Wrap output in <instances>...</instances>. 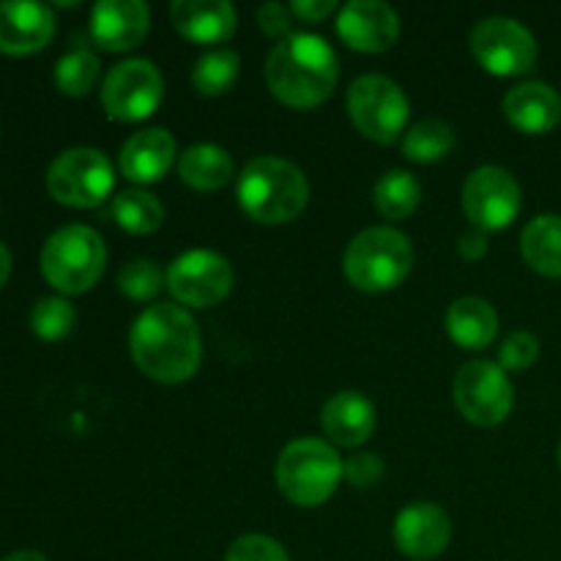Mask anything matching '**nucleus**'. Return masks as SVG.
Returning a JSON list of instances; mask_svg holds the SVG:
<instances>
[{
  "instance_id": "nucleus-1",
  "label": "nucleus",
  "mask_w": 561,
  "mask_h": 561,
  "mask_svg": "<svg viewBox=\"0 0 561 561\" xmlns=\"http://www.w3.org/2000/svg\"><path fill=\"white\" fill-rule=\"evenodd\" d=\"M135 365L159 383H184L201 367L203 343L195 318L184 307L153 305L129 334Z\"/></svg>"
},
{
  "instance_id": "nucleus-2",
  "label": "nucleus",
  "mask_w": 561,
  "mask_h": 561,
  "mask_svg": "<svg viewBox=\"0 0 561 561\" xmlns=\"http://www.w3.org/2000/svg\"><path fill=\"white\" fill-rule=\"evenodd\" d=\"M266 82L268 91L288 107H318L337 85V55L316 33H290L268 53Z\"/></svg>"
},
{
  "instance_id": "nucleus-3",
  "label": "nucleus",
  "mask_w": 561,
  "mask_h": 561,
  "mask_svg": "<svg viewBox=\"0 0 561 561\" xmlns=\"http://www.w3.org/2000/svg\"><path fill=\"white\" fill-rule=\"evenodd\" d=\"M247 217L263 225L294 222L310 201L307 175L294 162L279 157H257L241 170L236 186Z\"/></svg>"
},
{
  "instance_id": "nucleus-4",
  "label": "nucleus",
  "mask_w": 561,
  "mask_h": 561,
  "mask_svg": "<svg viewBox=\"0 0 561 561\" xmlns=\"http://www.w3.org/2000/svg\"><path fill=\"white\" fill-rule=\"evenodd\" d=\"M414 268V247L394 228H367L343 255V274L356 290L383 294L403 283Z\"/></svg>"
},
{
  "instance_id": "nucleus-5",
  "label": "nucleus",
  "mask_w": 561,
  "mask_h": 561,
  "mask_svg": "<svg viewBox=\"0 0 561 561\" xmlns=\"http://www.w3.org/2000/svg\"><path fill=\"white\" fill-rule=\"evenodd\" d=\"M337 449L321 438H296L277 458V485L296 507H321L343 480Z\"/></svg>"
},
{
  "instance_id": "nucleus-6",
  "label": "nucleus",
  "mask_w": 561,
  "mask_h": 561,
  "mask_svg": "<svg viewBox=\"0 0 561 561\" xmlns=\"http://www.w3.org/2000/svg\"><path fill=\"white\" fill-rule=\"evenodd\" d=\"M107 247L88 225H66L42 247V274L55 290L77 296L91 290L104 274Z\"/></svg>"
},
{
  "instance_id": "nucleus-7",
  "label": "nucleus",
  "mask_w": 561,
  "mask_h": 561,
  "mask_svg": "<svg viewBox=\"0 0 561 561\" xmlns=\"http://www.w3.org/2000/svg\"><path fill=\"white\" fill-rule=\"evenodd\" d=\"M348 118L362 137L389 146L409 124V99L403 88L383 75H365L348 88Z\"/></svg>"
},
{
  "instance_id": "nucleus-8",
  "label": "nucleus",
  "mask_w": 561,
  "mask_h": 561,
  "mask_svg": "<svg viewBox=\"0 0 561 561\" xmlns=\"http://www.w3.org/2000/svg\"><path fill=\"white\" fill-rule=\"evenodd\" d=\"M115 186V173L110 159L99 148H69L58 153L47 170V192L58 203L71 208H93Z\"/></svg>"
},
{
  "instance_id": "nucleus-9",
  "label": "nucleus",
  "mask_w": 561,
  "mask_h": 561,
  "mask_svg": "<svg viewBox=\"0 0 561 561\" xmlns=\"http://www.w3.org/2000/svg\"><path fill=\"white\" fill-rule=\"evenodd\" d=\"M455 405L477 427H496L510 416L515 403L513 383L496 362H469L453 383Z\"/></svg>"
},
{
  "instance_id": "nucleus-10",
  "label": "nucleus",
  "mask_w": 561,
  "mask_h": 561,
  "mask_svg": "<svg viewBox=\"0 0 561 561\" xmlns=\"http://www.w3.org/2000/svg\"><path fill=\"white\" fill-rule=\"evenodd\" d=\"M162 75L146 58L115 64L102 82V107L113 121H146L162 102Z\"/></svg>"
},
{
  "instance_id": "nucleus-11",
  "label": "nucleus",
  "mask_w": 561,
  "mask_h": 561,
  "mask_svg": "<svg viewBox=\"0 0 561 561\" xmlns=\"http://www.w3.org/2000/svg\"><path fill=\"white\" fill-rule=\"evenodd\" d=\"M477 64L496 77H518L535 69L537 42L513 16H488L471 31Z\"/></svg>"
},
{
  "instance_id": "nucleus-12",
  "label": "nucleus",
  "mask_w": 561,
  "mask_h": 561,
  "mask_svg": "<svg viewBox=\"0 0 561 561\" xmlns=\"http://www.w3.org/2000/svg\"><path fill=\"white\" fill-rule=\"evenodd\" d=\"M168 288L181 305L206 307L219 305L233 288V266L214 250H190L175 257L168 268Z\"/></svg>"
},
{
  "instance_id": "nucleus-13",
  "label": "nucleus",
  "mask_w": 561,
  "mask_h": 561,
  "mask_svg": "<svg viewBox=\"0 0 561 561\" xmlns=\"http://www.w3.org/2000/svg\"><path fill=\"white\" fill-rule=\"evenodd\" d=\"M520 186L513 175L496 164L477 168L463 184L466 217L477 225V230H502L518 219Z\"/></svg>"
},
{
  "instance_id": "nucleus-14",
  "label": "nucleus",
  "mask_w": 561,
  "mask_h": 561,
  "mask_svg": "<svg viewBox=\"0 0 561 561\" xmlns=\"http://www.w3.org/2000/svg\"><path fill=\"white\" fill-rule=\"evenodd\" d=\"M337 33L356 53H387L400 36L398 11L381 0H354L340 9Z\"/></svg>"
},
{
  "instance_id": "nucleus-15",
  "label": "nucleus",
  "mask_w": 561,
  "mask_h": 561,
  "mask_svg": "<svg viewBox=\"0 0 561 561\" xmlns=\"http://www.w3.org/2000/svg\"><path fill=\"white\" fill-rule=\"evenodd\" d=\"M449 537H453V524L438 504H409L394 520V546L409 559L427 561L442 557L449 546Z\"/></svg>"
},
{
  "instance_id": "nucleus-16",
  "label": "nucleus",
  "mask_w": 561,
  "mask_h": 561,
  "mask_svg": "<svg viewBox=\"0 0 561 561\" xmlns=\"http://www.w3.org/2000/svg\"><path fill=\"white\" fill-rule=\"evenodd\" d=\"M151 27V9L142 0H102L91 11V38L107 53H126L142 44Z\"/></svg>"
},
{
  "instance_id": "nucleus-17",
  "label": "nucleus",
  "mask_w": 561,
  "mask_h": 561,
  "mask_svg": "<svg viewBox=\"0 0 561 561\" xmlns=\"http://www.w3.org/2000/svg\"><path fill=\"white\" fill-rule=\"evenodd\" d=\"M55 36V14L36 0H3L0 3V53L33 55Z\"/></svg>"
},
{
  "instance_id": "nucleus-18",
  "label": "nucleus",
  "mask_w": 561,
  "mask_h": 561,
  "mask_svg": "<svg viewBox=\"0 0 561 561\" xmlns=\"http://www.w3.org/2000/svg\"><path fill=\"white\" fill-rule=\"evenodd\" d=\"M175 159V137L162 126H151L129 140L121 148V173L135 184H153L168 170L173 168Z\"/></svg>"
},
{
  "instance_id": "nucleus-19",
  "label": "nucleus",
  "mask_w": 561,
  "mask_h": 561,
  "mask_svg": "<svg viewBox=\"0 0 561 561\" xmlns=\"http://www.w3.org/2000/svg\"><path fill=\"white\" fill-rule=\"evenodd\" d=\"M170 20L181 36L195 44L228 42L239 22L228 0H175Z\"/></svg>"
},
{
  "instance_id": "nucleus-20",
  "label": "nucleus",
  "mask_w": 561,
  "mask_h": 561,
  "mask_svg": "<svg viewBox=\"0 0 561 561\" xmlns=\"http://www.w3.org/2000/svg\"><path fill=\"white\" fill-rule=\"evenodd\" d=\"M504 115L526 135H546L561 121V96L548 82H520L504 96Z\"/></svg>"
},
{
  "instance_id": "nucleus-21",
  "label": "nucleus",
  "mask_w": 561,
  "mask_h": 561,
  "mask_svg": "<svg viewBox=\"0 0 561 561\" xmlns=\"http://www.w3.org/2000/svg\"><path fill=\"white\" fill-rule=\"evenodd\" d=\"M321 425L340 447H362L376 431V409L362 392H337L323 405Z\"/></svg>"
},
{
  "instance_id": "nucleus-22",
  "label": "nucleus",
  "mask_w": 561,
  "mask_h": 561,
  "mask_svg": "<svg viewBox=\"0 0 561 561\" xmlns=\"http://www.w3.org/2000/svg\"><path fill=\"white\" fill-rule=\"evenodd\" d=\"M447 334L455 345L466 351L488 348L499 334L496 310L480 296H463L449 307Z\"/></svg>"
},
{
  "instance_id": "nucleus-23",
  "label": "nucleus",
  "mask_w": 561,
  "mask_h": 561,
  "mask_svg": "<svg viewBox=\"0 0 561 561\" xmlns=\"http://www.w3.org/2000/svg\"><path fill=\"white\" fill-rule=\"evenodd\" d=\"M179 175L186 186L197 192L222 190L233 179V159L225 148L211 146V142H197L181 153Z\"/></svg>"
},
{
  "instance_id": "nucleus-24",
  "label": "nucleus",
  "mask_w": 561,
  "mask_h": 561,
  "mask_svg": "<svg viewBox=\"0 0 561 561\" xmlns=\"http://www.w3.org/2000/svg\"><path fill=\"white\" fill-rule=\"evenodd\" d=\"M524 261L542 277H561V217L542 214L535 217L520 233Z\"/></svg>"
},
{
  "instance_id": "nucleus-25",
  "label": "nucleus",
  "mask_w": 561,
  "mask_h": 561,
  "mask_svg": "<svg viewBox=\"0 0 561 561\" xmlns=\"http://www.w3.org/2000/svg\"><path fill=\"white\" fill-rule=\"evenodd\" d=\"M422 201V186L409 170H389L373 190V203L387 219H405L416 211Z\"/></svg>"
},
{
  "instance_id": "nucleus-26",
  "label": "nucleus",
  "mask_w": 561,
  "mask_h": 561,
  "mask_svg": "<svg viewBox=\"0 0 561 561\" xmlns=\"http://www.w3.org/2000/svg\"><path fill=\"white\" fill-rule=\"evenodd\" d=\"M455 148V129L444 118H422L405 131V159L420 164L438 162Z\"/></svg>"
},
{
  "instance_id": "nucleus-27",
  "label": "nucleus",
  "mask_w": 561,
  "mask_h": 561,
  "mask_svg": "<svg viewBox=\"0 0 561 561\" xmlns=\"http://www.w3.org/2000/svg\"><path fill=\"white\" fill-rule=\"evenodd\" d=\"M113 219L126 233L146 236L164 222V206L151 192L126 190L113 201Z\"/></svg>"
},
{
  "instance_id": "nucleus-28",
  "label": "nucleus",
  "mask_w": 561,
  "mask_h": 561,
  "mask_svg": "<svg viewBox=\"0 0 561 561\" xmlns=\"http://www.w3.org/2000/svg\"><path fill=\"white\" fill-rule=\"evenodd\" d=\"M241 58L233 49H211L203 58H197L195 69H192V85L203 96H222L233 88L239 80Z\"/></svg>"
},
{
  "instance_id": "nucleus-29",
  "label": "nucleus",
  "mask_w": 561,
  "mask_h": 561,
  "mask_svg": "<svg viewBox=\"0 0 561 561\" xmlns=\"http://www.w3.org/2000/svg\"><path fill=\"white\" fill-rule=\"evenodd\" d=\"M99 71L102 64L91 49H71L55 64V85L66 96H85L96 85Z\"/></svg>"
},
{
  "instance_id": "nucleus-30",
  "label": "nucleus",
  "mask_w": 561,
  "mask_h": 561,
  "mask_svg": "<svg viewBox=\"0 0 561 561\" xmlns=\"http://www.w3.org/2000/svg\"><path fill=\"white\" fill-rule=\"evenodd\" d=\"M75 307L60 296H47V299L36 301L31 312V329L38 340H64L66 334L75 329Z\"/></svg>"
},
{
  "instance_id": "nucleus-31",
  "label": "nucleus",
  "mask_w": 561,
  "mask_h": 561,
  "mask_svg": "<svg viewBox=\"0 0 561 561\" xmlns=\"http://www.w3.org/2000/svg\"><path fill=\"white\" fill-rule=\"evenodd\" d=\"M162 285H164L162 268H159L153 261H146V257L129 263V266L121 268V274H118L121 294L129 296V299H135V301L153 299V296L162 290Z\"/></svg>"
},
{
  "instance_id": "nucleus-32",
  "label": "nucleus",
  "mask_w": 561,
  "mask_h": 561,
  "mask_svg": "<svg viewBox=\"0 0 561 561\" xmlns=\"http://www.w3.org/2000/svg\"><path fill=\"white\" fill-rule=\"evenodd\" d=\"M537 356H540V343H537L535 334L520 329V332H513L504 337L502 351H499V365L513 373L529 370L537 362Z\"/></svg>"
},
{
  "instance_id": "nucleus-33",
  "label": "nucleus",
  "mask_w": 561,
  "mask_h": 561,
  "mask_svg": "<svg viewBox=\"0 0 561 561\" xmlns=\"http://www.w3.org/2000/svg\"><path fill=\"white\" fill-rule=\"evenodd\" d=\"M225 561H290L285 548L266 535H244L228 548Z\"/></svg>"
},
{
  "instance_id": "nucleus-34",
  "label": "nucleus",
  "mask_w": 561,
  "mask_h": 561,
  "mask_svg": "<svg viewBox=\"0 0 561 561\" xmlns=\"http://www.w3.org/2000/svg\"><path fill=\"white\" fill-rule=\"evenodd\" d=\"M343 477L354 488L378 485L383 477L381 458H378V455H354V458H348V463L343 466Z\"/></svg>"
},
{
  "instance_id": "nucleus-35",
  "label": "nucleus",
  "mask_w": 561,
  "mask_h": 561,
  "mask_svg": "<svg viewBox=\"0 0 561 561\" xmlns=\"http://www.w3.org/2000/svg\"><path fill=\"white\" fill-rule=\"evenodd\" d=\"M294 22H296V16H294V11H290V5L263 3L261 9H257V25H261V31L266 33V36L288 38Z\"/></svg>"
},
{
  "instance_id": "nucleus-36",
  "label": "nucleus",
  "mask_w": 561,
  "mask_h": 561,
  "mask_svg": "<svg viewBox=\"0 0 561 561\" xmlns=\"http://www.w3.org/2000/svg\"><path fill=\"white\" fill-rule=\"evenodd\" d=\"M334 9H337L334 0H294V3H290V11H294L296 20H305V22L323 20V16L332 14Z\"/></svg>"
},
{
  "instance_id": "nucleus-37",
  "label": "nucleus",
  "mask_w": 561,
  "mask_h": 561,
  "mask_svg": "<svg viewBox=\"0 0 561 561\" xmlns=\"http://www.w3.org/2000/svg\"><path fill=\"white\" fill-rule=\"evenodd\" d=\"M458 252L463 261H480L482 255L488 252V239H485V230H471V233H466L463 239L458 241Z\"/></svg>"
},
{
  "instance_id": "nucleus-38",
  "label": "nucleus",
  "mask_w": 561,
  "mask_h": 561,
  "mask_svg": "<svg viewBox=\"0 0 561 561\" xmlns=\"http://www.w3.org/2000/svg\"><path fill=\"white\" fill-rule=\"evenodd\" d=\"M11 274V252L5 250V244L0 241V288L5 285V279H9Z\"/></svg>"
},
{
  "instance_id": "nucleus-39",
  "label": "nucleus",
  "mask_w": 561,
  "mask_h": 561,
  "mask_svg": "<svg viewBox=\"0 0 561 561\" xmlns=\"http://www.w3.org/2000/svg\"><path fill=\"white\" fill-rule=\"evenodd\" d=\"M3 561H49V559L42 557L38 551H14V553H9Z\"/></svg>"
},
{
  "instance_id": "nucleus-40",
  "label": "nucleus",
  "mask_w": 561,
  "mask_h": 561,
  "mask_svg": "<svg viewBox=\"0 0 561 561\" xmlns=\"http://www.w3.org/2000/svg\"><path fill=\"white\" fill-rule=\"evenodd\" d=\"M559 469H561V444H559Z\"/></svg>"
}]
</instances>
